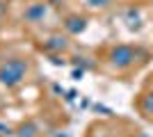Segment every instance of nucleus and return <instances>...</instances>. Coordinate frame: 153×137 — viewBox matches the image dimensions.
<instances>
[{
    "label": "nucleus",
    "instance_id": "obj_1",
    "mask_svg": "<svg viewBox=\"0 0 153 137\" xmlns=\"http://www.w3.org/2000/svg\"><path fill=\"white\" fill-rule=\"evenodd\" d=\"M27 71H30L27 59H23V57L5 59V62L0 64V85H5V87H19L21 82L25 80Z\"/></svg>",
    "mask_w": 153,
    "mask_h": 137
},
{
    "label": "nucleus",
    "instance_id": "obj_2",
    "mask_svg": "<svg viewBox=\"0 0 153 137\" xmlns=\"http://www.w3.org/2000/svg\"><path fill=\"white\" fill-rule=\"evenodd\" d=\"M135 57H137L135 48H133V46H126V44H119V46H114V48L110 50V62H112L117 69H126V66H130L135 62Z\"/></svg>",
    "mask_w": 153,
    "mask_h": 137
},
{
    "label": "nucleus",
    "instance_id": "obj_3",
    "mask_svg": "<svg viewBox=\"0 0 153 137\" xmlns=\"http://www.w3.org/2000/svg\"><path fill=\"white\" fill-rule=\"evenodd\" d=\"M64 27H66L71 34H80L85 27H87V21H85L82 16H69L66 23H64Z\"/></svg>",
    "mask_w": 153,
    "mask_h": 137
},
{
    "label": "nucleus",
    "instance_id": "obj_4",
    "mask_svg": "<svg viewBox=\"0 0 153 137\" xmlns=\"http://www.w3.org/2000/svg\"><path fill=\"white\" fill-rule=\"evenodd\" d=\"M44 16H46V5H41V2H34L25 12V19H30V21H39V19H44Z\"/></svg>",
    "mask_w": 153,
    "mask_h": 137
},
{
    "label": "nucleus",
    "instance_id": "obj_5",
    "mask_svg": "<svg viewBox=\"0 0 153 137\" xmlns=\"http://www.w3.org/2000/svg\"><path fill=\"white\" fill-rule=\"evenodd\" d=\"M46 48H51V50H64V48H66V39H64V37H53V39L46 44Z\"/></svg>",
    "mask_w": 153,
    "mask_h": 137
},
{
    "label": "nucleus",
    "instance_id": "obj_6",
    "mask_svg": "<svg viewBox=\"0 0 153 137\" xmlns=\"http://www.w3.org/2000/svg\"><path fill=\"white\" fill-rule=\"evenodd\" d=\"M142 107H144V112H146V114H153V91L144 96V101H142Z\"/></svg>",
    "mask_w": 153,
    "mask_h": 137
},
{
    "label": "nucleus",
    "instance_id": "obj_7",
    "mask_svg": "<svg viewBox=\"0 0 153 137\" xmlns=\"http://www.w3.org/2000/svg\"><path fill=\"white\" fill-rule=\"evenodd\" d=\"M87 5L89 7H108L110 0H87Z\"/></svg>",
    "mask_w": 153,
    "mask_h": 137
},
{
    "label": "nucleus",
    "instance_id": "obj_8",
    "mask_svg": "<svg viewBox=\"0 0 153 137\" xmlns=\"http://www.w3.org/2000/svg\"><path fill=\"white\" fill-rule=\"evenodd\" d=\"M5 12H7V7H5V2H2V0H0V21L5 19Z\"/></svg>",
    "mask_w": 153,
    "mask_h": 137
}]
</instances>
